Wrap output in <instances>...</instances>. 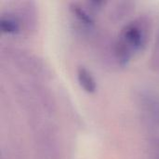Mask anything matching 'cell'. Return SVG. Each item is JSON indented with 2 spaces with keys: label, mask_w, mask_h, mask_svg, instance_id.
<instances>
[{
  "label": "cell",
  "mask_w": 159,
  "mask_h": 159,
  "mask_svg": "<svg viewBox=\"0 0 159 159\" xmlns=\"http://www.w3.org/2000/svg\"><path fill=\"white\" fill-rule=\"evenodd\" d=\"M71 9H72V11H73V13L77 17V19H78L81 22H83V23H85V24H87V25H89V26L94 24L93 19H92V18L90 17V15H89L84 8H82L81 7H79V6H77V5H75V4H74V5H72Z\"/></svg>",
  "instance_id": "obj_4"
},
{
  "label": "cell",
  "mask_w": 159,
  "mask_h": 159,
  "mask_svg": "<svg viewBox=\"0 0 159 159\" xmlns=\"http://www.w3.org/2000/svg\"><path fill=\"white\" fill-rule=\"evenodd\" d=\"M0 29L7 34H17L20 32V21L12 15H2L0 19Z\"/></svg>",
  "instance_id": "obj_3"
},
{
  "label": "cell",
  "mask_w": 159,
  "mask_h": 159,
  "mask_svg": "<svg viewBox=\"0 0 159 159\" xmlns=\"http://www.w3.org/2000/svg\"><path fill=\"white\" fill-rule=\"evenodd\" d=\"M144 27L141 22H132L127 25L121 34L122 42L131 52L141 49L146 42V30H143Z\"/></svg>",
  "instance_id": "obj_1"
},
{
  "label": "cell",
  "mask_w": 159,
  "mask_h": 159,
  "mask_svg": "<svg viewBox=\"0 0 159 159\" xmlns=\"http://www.w3.org/2000/svg\"><path fill=\"white\" fill-rule=\"evenodd\" d=\"M77 80L81 88L89 93H92L96 90V81L91 73L84 66H79L76 70Z\"/></svg>",
  "instance_id": "obj_2"
},
{
  "label": "cell",
  "mask_w": 159,
  "mask_h": 159,
  "mask_svg": "<svg viewBox=\"0 0 159 159\" xmlns=\"http://www.w3.org/2000/svg\"><path fill=\"white\" fill-rule=\"evenodd\" d=\"M103 4H105V2H103V1H91L89 3V5L91 7V8H95V9H100Z\"/></svg>",
  "instance_id": "obj_5"
}]
</instances>
